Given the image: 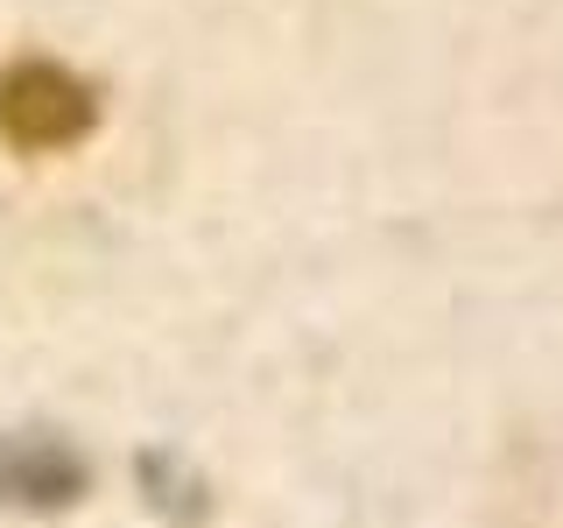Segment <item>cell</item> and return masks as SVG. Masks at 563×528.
I'll return each mask as SVG.
<instances>
[{"label":"cell","instance_id":"3957f363","mask_svg":"<svg viewBox=\"0 0 563 528\" xmlns=\"http://www.w3.org/2000/svg\"><path fill=\"white\" fill-rule=\"evenodd\" d=\"M134 480H141V501H148L163 521H176V528H198V521L211 515L205 480H198V472H190L176 451H141V458H134Z\"/></svg>","mask_w":563,"mask_h":528},{"label":"cell","instance_id":"7a4b0ae2","mask_svg":"<svg viewBox=\"0 0 563 528\" xmlns=\"http://www.w3.org/2000/svg\"><path fill=\"white\" fill-rule=\"evenodd\" d=\"M92 493V465L57 430H0V507L14 515H64Z\"/></svg>","mask_w":563,"mask_h":528},{"label":"cell","instance_id":"6da1fadb","mask_svg":"<svg viewBox=\"0 0 563 528\" xmlns=\"http://www.w3.org/2000/svg\"><path fill=\"white\" fill-rule=\"evenodd\" d=\"M99 128V92L78 70L49 64V57H22L0 70V134L14 148L43 155V148H70Z\"/></svg>","mask_w":563,"mask_h":528}]
</instances>
